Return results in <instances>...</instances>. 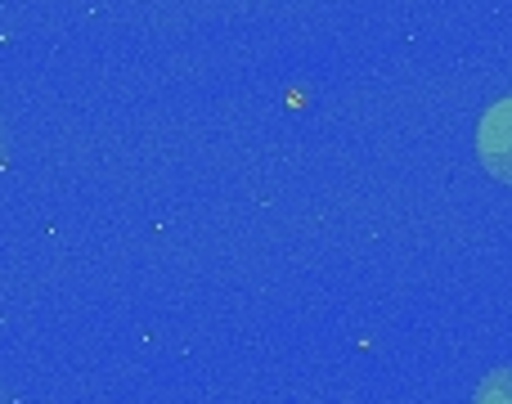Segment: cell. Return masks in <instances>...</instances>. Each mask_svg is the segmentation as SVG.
<instances>
[{
    "mask_svg": "<svg viewBox=\"0 0 512 404\" xmlns=\"http://www.w3.org/2000/svg\"><path fill=\"white\" fill-rule=\"evenodd\" d=\"M481 404H512V378H495L486 391H481Z\"/></svg>",
    "mask_w": 512,
    "mask_h": 404,
    "instance_id": "cell-1",
    "label": "cell"
}]
</instances>
